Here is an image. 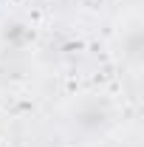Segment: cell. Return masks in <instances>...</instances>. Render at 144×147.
I'll use <instances>...</instances> for the list:
<instances>
[{"mask_svg":"<svg viewBox=\"0 0 144 147\" xmlns=\"http://www.w3.org/2000/svg\"><path fill=\"white\" fill-rule=\"evenodd\" d=\"M108 119H110L108 108H102V105H96V102H85V105L79 108V113H76V125L82 130H90V133L102 130L108 125Z\"/></svg>","mask_w":144,"mask_h":147,"instance_id":"1","label":"cell"},{"mask_svg":"<svg viewBox=\"0 0 144 147\" xmlns=\"http://www.w3.org/2000/svg\"><path fill=\"white\" fill-rule=\"evenodd\" d=\"M82 6L90 9V11H96V9H102V6H105V0H82Z\"/></svg>","mask_w":144,"mask_h":147,"instance_id":"2","label":"cell"}]
</instances>
